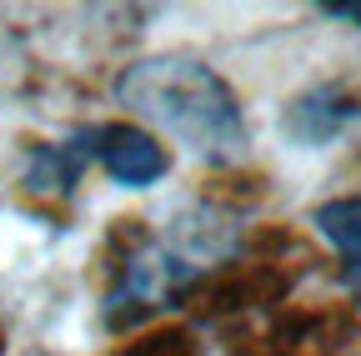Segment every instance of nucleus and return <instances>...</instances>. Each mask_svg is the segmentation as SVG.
<instances>
[{
    "label": "nucleus",
    "mask_w": 361,
    "mask_h": 356,
    "mask_svg": "<svg viewBox=\"0 0 361 356\" xmlns=\"http://www.w3.org/2000/svg\"><path fill=\"white\" fill-rule=\"evenodd\" d=\"M116 96L126 111L166 130L206 166H236L251 151V130L236 106V91L206 61L191 56H151L126 66L116 80Z\"/></svg>",
    "instance_id": "f257e3e1"
},
{
    "label": "nucleus",
    "mask_w": 361,
    "mask_h": 356,
    "mask_svg": "<svg viewBox=\"0 0 361 356\" xmlns=\"http://www.w3.org/2000/svg\"><path fill=\"white\" fill-rule=\"evenodd\" d=\"M80 146L85 156H96L111 171V181L130 191H146L166 176V151L156 146V136H146L135 125H96L90 136H80Z\"/></svg>",
    "instance_id": "f03ea898"
},
{
    "label": "nucleus",
    "mask_w": 361,
    "mask_h": 356,
    "mask_svg": "<svg viewBox=\"0 0 361 356\" xmlns=\"http://www.w3.org/2000/svg\"><path fill=\"white\" fill-rule=\"evenodd\" d=\"M351 116H356V111H351L346 101H336V96H326V91H316V96L291 101V111L281 116V125L291 130L296 141H306V146H326Z\"/></svg>",
    "instance_id": "7ed1b4c3"
},
{
    "label": "nucleus",
    "mask_w": 361,
    "mask_h": 356,
    "mask_svg": "<svg viewBox=\"0 0 361 356\" xmlns=\"http://www.w3.org/2000/svg\"><path fill=\"white\" fill-rule=\"evenodd\" d=\"M316 231H322L351 266V281L361 286V196H341V201H326L316 206Z\"/></svg>",
    "instance_id": "20e7f679"
},
{
    "label": "nucleus",
    "mask_w": 361,
    "mask_h": 356,
    "mask_svg": "<svg viewBox=\"0 0 361 356\" xmlns=\"http://www.w3.org/2000/svg\"><path fill=\"white\" fill-rule=\"evenodd\" d=\"M322 16H331V20H356V30H361V6H322Z\"/></svg>",
    "instance_id": "39448f33"
}]
</instances>
